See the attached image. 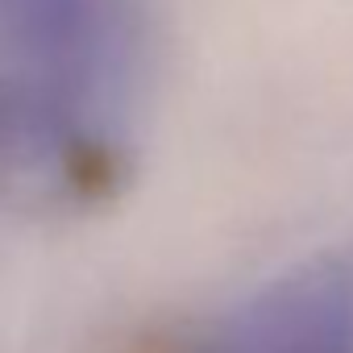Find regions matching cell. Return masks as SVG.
Returning <instances> with one entry per match:
<instances>
[{
  "label": "cell",
  "instance_id": "obj_1",
  "mask_svg": "<svg viewBox=\"0 0 353 353\" xmlns=\"http://www.w3.org/2000/svg\"><path fill=\"white\" fill-rule=\"evenodd\" d=\"M145 67L150 0H0V170L38 192L112 179Z\"/></svg>",
  "mask_w": 353,
  "mask_h": 353
},
{
  "label": "cell",
  "instance_id": "obj_2",
  "mask_svg": "<svg viewBox=\"0 0 353 353\" xmlns=\"http://www.w3.org/2000/svg\"><path fill=\"white\" fill-rule=\"evenodd\" d=\"M336 258H341V270H345V283H349V299H353V245H341Z\"/></svg>",
  "mask_w": 353,
  "mask_h": 353
}]
</instances>
